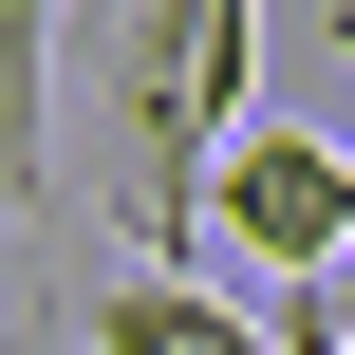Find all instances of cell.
<instances>
[{
  "label": "cell",
  "mask_w": 355,
  "mask_h": 355,
  "mask_svg": "<svg viewBox=\"0 0 355 355\" xmlns=\"http://www.w3.org/2000/svg\"><path fill=\"white\" fill-rule=\"evenodd\" d=\"M225 112H262V0H56V168L94 150V206L150 262L206 243Z\"/></svg>",
  "instance_id": "cell-1"
},
{
  "label": "cell",
  "mask_w": 355,
  "mask_h": 355,
  "mask_svg": "<svg viewBox=\"0 0 355 355\" xmlns=\"http://www.w3.org/2000/svg\"><path fill=\"white\" fill-rule=\"evenodd\" d=\"M206 243L243 281H318L355 243V131H281V112H225L206 150Z\"/></svg>",
  "instance_id": "cell-2"
},
{
  "label": "cell",
  "mask_w": 355,
  "mask_h": 355,
  "mask_svg": "<svg viewBox=\"0 0 355 355\" xmlns=\"http://www.w3.org/2000/svg\"><path fill=\"white\" fill-rule=\"evenodd\" d=\"M0 206H56V0H0Z\"/></svg>",
  "instance_id": "cell-3"
},
{
  "label": "cell",
  "mask_w": 355,
  "mask_h": 355,
  "mask_svg": "<svg viewBox=\"0 0 355 355\" xmlns=\"http://www.w3.org/2000/svg\"><path fill=\"white\" fill-rule=\"evenodd\" d=\"M300 300H318V318H337V337H355V243H337V262H318V281H300Z\"/></svg>",
  "instance_id": "cell-4"
},
{
  "label": "cell",
  "mask_w": 355,
  "mask_h": 355,
  "mask_svg": "<svg viewBox=\"0 0 355 355\" xmlns=\"http://www.w3.org/2000/svg\"><path fill=\"white\" fill-rule=\"evenodd\" d=\"M337 37H355V19H337Z\"/></svg>",
  "instance_id": "cell-5"
},
{
  "label": "cell",
  "mask_w": 355,
  "mask_h": 355,
  "mask_svg": "<svg viewBox=\"0 0 355 355\" xmlns=\"http://www.w3.org/2000/svg\"><path fill=\"white\" fill-rule=\"evenodd\" d=\"M337 355H355V337H337Z\"/></svg>",
  "instance_id": "cell-6"
}]
</instances>
